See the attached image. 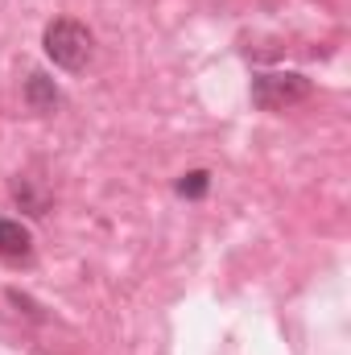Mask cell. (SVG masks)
I'll return each mask as SVG.
<instances>
[{"label": "cell", "instance_id": "1", "mask_svg": "<svg viewBox=\"0 0 351 355\" xmlns=\"http://www.w3.org/2000/svg\"><path fill=\"white\" fill-rule=\"evenodd\" d=\"M42 46H46V54H50L54 67H62V71H83L87 58H91V29L79 25V21H71V17H58V21L46 25Z\"/></svg>", "mask_w": 351, "mask_h": 355}, {"label": "cell", "instance_id": "2", "mask_svg": "<svg viewBox=\"0 0 351 355\" xmlns=\"http://www.w3.org/2000/svg\"><path fill=\"white\" fill-rule=\"evenodd\" d=\"M306 95H310V79L306 75H293V71H285V75H261L252 83V99H257V107H264V112H285V107L302 103Z\"/></svg>", "mask_w": 351, "mask_h": 355}, {"label": "cell", "instance_id": "3", "mask_svg": "<svg viewBox=\"0 0 351 355\" xmlns=\"http://www.w3.org/2000/svg\"><path fill=\"white\" fill-rule=\"evenodd\" d=\"M33 252V236L21 219H0V261H25Z\"/></svg>", "mask_w": 351, "mask_h": 355}, {"label": "cell", "instance_id": "4", "mask_svg": "<svg viewBox=\"0 0 351 355\" xmlns=\"http://www.w3.org/2000/svg\"><path fill=\"white\" fill-rule=\"evenodd\" d=\"M25 103H29L33 112H54V107L62 103V95H58V87H54V79L29 75V83H25Z\"/></svg>", "mask_w": 351, "mask_h": 355}, {"label": "cell", "instance_id": "5", "mask_svg": "<svg viewBox=\"0 0 351 355\" xmlns=\"http://www.w3.org/2000/svg\"><path fill=\"white\" fill-rule=\"evenodd\" d=\"M211 190V174L207 170H190V174H182V182H178V194L182 198H203Z\"/></svg>", "mask_w": 351, "mask_h": 355}]
</instances>
